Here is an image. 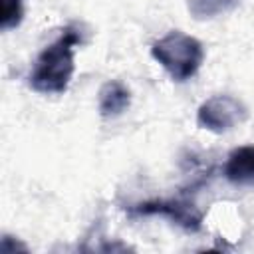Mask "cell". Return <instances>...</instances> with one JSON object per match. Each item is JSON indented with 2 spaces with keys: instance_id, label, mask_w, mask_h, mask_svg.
<instances>
[{
  "instance_id": "cell-1",
  "label": "cell",
  "mask_w": 254,
  "mask_h": 254,
  "mask_svg": "<svg viewBox=\"0 0 254 254\" xmlns=\"http://www.w3.org/2000/svg\"><path fill=\"white\" fill-rule=\"evenodd\" d=\"M77 44H81L79 30L73 26L64 28L60 38L46 46L36 58L28 75V85L44 95H62L75 71L73 54Z\"/></svg>"
},
{
  "instance_id": "cell-2",
  "label": "cell",
  "mask_w": 254,
  "mask_h": 254,
  "mask_svg": "<svg viewBox=\"0 0 254 254\" xmlns=\"http://www.w3.org/2000/svg\"><path fill=\"white\" fill-rule=\"evenodd\" d=\"M151 56L175 81H187L200 69L204 62V48L196 38L181 30H173L153 44Z\"/></svg>"
},
{
  "instance_id": "cell-3",
  "label": "cell",
  "mask_w": 254,
  "mask_h": 254,
  "mask_svg": "<svg viewBox=\"0 0 254 254\" xmlns=\"http://www.w3.org/2000/svg\"><path fill=\"white\" fill-rule=\"evenodd\" d=\"M246 107L232 95L208 97L196 113V123L212 133H224L246 119Z\"/></svg>"
},
{
  "instance_id": "cell-4",
  "label": "cell",
  "mask_w": 254,
  "mask_h": 254,
  "mask_svg": "<svg viewBox=\"0 0 254 254\" xmlns=\"http://www.w3.org/2000/svg\"><path fill=\"white\" fill-rule=\"evenodd\" d=\"M131 214H163L177 222L187 230H200L202 226V212L187 198H169V200H149L133 206Z\"/></svg>"
},
{
  "instance_id": "cell-5",
  "label": "cell",
  "mask_w": 254,
  "mask_h": 254,
  "mask_svg": "<svg viewBox=\"0 0 254 254\" xmlns=\"http://www.w3.org/2000/svg\"><path fill=\"white\" fill-rule=\"evenodd\" d=\"M224 177L236 187L254 189V145L236 147L228 155L224 163Z\"/></svg>"
},
{
  "instance_id": "cell-6",
  "label": "cell",
  "mask_w": 254,
  "mask_h": 254,
  "mask_svg": "<svg viewBox=\"0 0 254 254\" xmlns=\"http://www.w3.org/2000/svg\"><path fill=\"white\" fill-rule=\"evenodd\" d=\"M131 105V91L117 79H109L101 85L99 89V99H97V107L101 117L111 119L121 115L123 111H127V107Z\"/></svg>"
},
{
  "instance_id": "cell-7",
  "label": "cell",
  "mask_w": 254,
  "mask_h": 254,
  "mask_svg": "<svg viewBox=\"0 0 254 254\" xmlns=\"http://www.w3.org/2000/svg\"><path fill=\"white\" fill-rule=\"evenodd\" d=\"M236 0H189V10L194 18H214L232 10Z\"/></svg>"
},
{
  "instance_id": "cell-8",
  "label": "cell",
  "mask_w": 254,
  "mask_h": 254,
  "mask_svg": "<svg viewBox=\"0 0 254 254\" xmlns=\"http://www.w3.org/2000/svg\"><path fill=\"white\" fill-rule=\"evenodd\" d=\"M24 20V0H0V28L4 32L18 28Z\"/></svg>"
}]
</instances>
